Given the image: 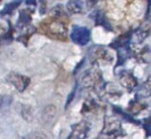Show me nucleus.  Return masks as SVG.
<instances>
[{
  "mask_svg": "<svg viewBox=\"0 0 151 139\" xmlns=\"http://www.w3.org/2000/svg\"><path fill=\"white\" fill-rule=\"evenodd\" d=\"M40 31L50 39L57 41H67L68 28L67 23L63 22L53 17L44 19L39 25Z\"/></svg>",
  "mask_w": 151,
  "mask_h": 139,
  "instance_id": "obj_1",
  "label": "nucleus"
},
{
  "mask_svg": "<svg viewBox=\"0 0 151 139\" xmlns=\"http://www.w3.org/2000/svg\"><path fill=\"white\" fill-rule=\"evenodd\" d=\"M70 39L78 46H86L91 40V31L87 27L74 26L70 32Z\"/></svg>",
  "mask_w": 151,
  "mask_h": 139,
  "instance_id": "obj_2",
  "label": "nucleus"
},
{
  "mask_svg": "<svg viewBox=\"0 0 151 139\" xmlns=\"http://www.w3.org/2000/svg\"><path fill=\"white\" fill-rule=\"evenodd\" d=\"M121 122L114 117H108L104 121L102 133L108 136H117L122 132Z\"/></svg>",
  "mask_w": 151,
  "mask_h": 139,
  "instance_id": "obj_3",
  "label": "nucleus"
},
{
  "mask_svg": "<svg viewBox=\"0 0 151 139\" xmlns=\"http://www.w3.org/2000/svg\"><path fill=\"white\" fill-rule=\"evenodd\" d=\"M7 81L13 85V87H15L19 92H24L29 85L30 79L25 75L12 72L7 76Z\"/></svg>",
  "mask_w": 151,
  "mask_h": 139,
  "instance_id": "obj_4",
  "label": "nucleus"
},
{
  "mask_svg": "<svg viewBox=\"0 0 151 139\" xmlns=\"http://www.w3.org/2000/svg\"><path fill=\"white\" fill-rule=\"evenodd\" d=\"M90 130H91V124L88 121L81 120L72 127L68 139H86Z\"/></svg>",
  "mask_w": 151,
  "mask_h": 139,
  "instance_id": "obj_5",
  "label": "nucleus"
},
{
  "mask_svg": "<svg viewBox=\"0 0 151 139\" xmlns=\"http://www.w3.org/2000/svg\"><path fill=\"white\" fill-rule=\"evenodd\" d=\"M102 80V76L99 69L97 67H93L89 69L86 74L82 78V83L86 87H96L100 84Z\"/></svg>",
  "mask_w": 151,
  "mask_h": 139,
  "instance_id": "obj_6",
  "label": "nucleus"
},
{
  "mask_svg": "<svg viewBox=\"0 0 151 139\" xmlns=\"http://www.w3.org/2000/svg\"><path fill=\"white\" fill-rule=\"evenodd\" d=\"M119 83L122 87L125 88L127 92H132L138 84V81H137L135 77L130 72L127 71H123L120 73Z\"/></svg>",
  "mask_w": 151,
  "mask_h": 139,
  "instance_id": "obj_7",
  "label": "nucleus"
},
{
  "mask_svg": "<svg viewBox=\"0 0 151 139\" xmlns=\"http://www.w3.org/2000/svg\"><path fill=\"white\" fill-rule=\"evenodd\" d=\"M33 13H34V9L26 8V9H21V11L19 12V16H18V20L16 24L17 28L21 30L23 28L30 26Z\"/></svg>",
  "mask_w": 151,
  "mask_h": 139,
  "instance_id": "obj_8",
  "label": "nucleus"
},
{
  "mask_svg": "<svg viewBox=\"0 0 151 139\" xmlns=\"http://www.w3.org/2000/svg\"><path fill=\"white\" fill-rule=\"evenodd\" d=\"M93 56L96 58L97 63H104V64H111L113 61V57L111 54V52L105 47L99 46L94 50Z\"/></svg>",
  "mask_w": 151,
  "mask_h": 139,
  "instance_id": "obj_9",
  "label": "nucleus"
},
{
  "mask_svg": "<svg viewBox=\"0 0 151 139\" xmlns=\"http://www.w3.org/2000/svg\"><path fill=\"white\" fill-rule=\"evenodd\" d=\"M57 117V108L55 105H47L42 113V119L45 124H52Z\"/></svg>",
  "mask_w": 151,
  "mask_h": 139,
  "instance_id": "obj_10",
  "label": "nucleus"
},
{
  "mask_svg": "<svg viewBox=\"0 0 151 139\" xmlns=\"http://www.w3.org/2000/svg\"><path fill=\"white\" fill-rule=\"evenodd\" d=\"M20 30H21V33H20V35L16 38V40L18 42H21L23 45L24 44L27 45L28 43V41H29V39L31 38V36L37 31L36 28L31 25L27 26L26 28H23Z\"/></svg>",
  "mask_w": 151,
  "mask_h": 139,
  "instance_id": "obj_11",
  "label": "nucleus"
},
{
  "mask_svg": "<svg viewBox=\"0 0 151 139\" xmlns=\"http://www.w3.org/2000/svg\"><path fill=\"white\" fill-rule=\"evenodd\" d=\"M49 13H50L49 14L50 17L56 18V19H58V20H60V21L65 22L67 24L69 22V18H68L67 13L65 12L63 8L61 6H60V5H58V6H56L55 8L52 9Z\"/></svg>",
  "mask_w": 151,
  "mask_h": 139,
  "instance_id": "obj_12",
  "label": "nucleus"
},
{
  "mask_svg": "<svg viewBox=\"0 0 151 139\" xmlns=\"http://www.w3.org/2000/svg\"><path fill=\"white\" fill-rule=\"evenodd\" d=\"M21 3H22V0H15V1H12L9 4H6L4 6L2 11H0V15L5 16V15H9V14H12L19 6H20Z\"/></svg>",
  "mask_w": 151,
  "mask_h": 139,
  "instance_id": "obj_13",
  "label": "nucleus"
},
{
  "mask_svg": "<svg viewBox=\"0 0 151 139\" xmlns=\"http://www.w3.org/2000/svg\"><path fill=\"white\" fill-rule=\"evenodd\" d=\"M66 8H67V11L72 14H80L83 12L81 3L72 1V0H68Z\"/></svg>",
  "mask_w": 151,
  "mask_h": 139,
  "instance_id": "obj_14",
  "label": "nucleus"
},
{
  "mask_svg": "<svg viewBox=\"0 0 151 139\" xmlns=\"http://www.w3.org/2000/svg\"><path fill=\"white\" fill-rule=\"evenodd\" d=\"M141 94L144 97H151V76H149L141 88Z\"/></svg>",
  "mask_w": 151,
  "mask_h": 139,
  "instance_id": "obj_15",
  "label": "nucleus"
},
{
  "mask_svg": "<svg viewBox=\"0 0 151 139\" xmlns=\"http://www.w3.org/2000/svg\"><path fill=\"white\" fill-rule=\"evenodd\" d=\"M145 109V105L141 102H132L130 104V107H129V110L132 114H139L141 111H143Z\"/></svg>",
  "mask_w": 151,
  "mask_h": 139,
  "instance_id": "obj_16",
  "label": "nucleus"
},
{
  "mask_svg": "<svg viewBox=\"0 0 151 139\" xmlns=\"http://www.w3.org/2000/svg\"><path fill=\"white\" fill-rule=\"evenodd\" d=\"M27 139H49V137L47 136L45 132L35 131V132H30L29 135H27Z\"/></svg>",
  "mask_w": 151,
  "mask_h": 139,
  "instance_id": "obj_17",
  "label": "nucleus"
},
{
  "mask_svg": "<svg viewBox=\"0 0 151 139\" xmlns=\"http://www.w3.org/2000/svg\"><path fill=\"white\" fill-rule=\"evenodd\" d=\"M97 2H98V0H86V6L88 9H92L96 6Z\"/></svg>",
  "mask_w": 151,
  "mask_h": 139,
  "instance_id": "obj_18",
  "label": "nucleus"
},
{
  "mask_svg": "<svg viewBox=\"0 0 151 139\" xmlns=\"http://www.w3.org/2000/svg\"><path fill=\"white\" fill-rule=\"evenodd\" d=\"M7 31H8L7 28L5 27L3 24H0V40H1L2 38H3V36L6 34Z\"/></svg>",
  "mask_w": 151,
  "mask_h": 139,
  "instance_id": "obj_19",
  "label": "nucleus"
},
{
  "mask_svg": "<svg viewBox=\"0 0 151 139\" xmlns=\"http://www.w3.org/2000/svg\"><path fill=\"white\" fill-rule=\"evenodd\" d=\"M40 5H41V6L39 7L40 8V12H41L42 14H44L45 12V9H46V7H45L46 6V2L45 1V0H41Z\"/></svg>",
  "mask_w": 151,
  "mask_h": 139,
  "instance_id": "obj_20",
  "label": "nucleus"
},
{
  "mask_svg": "<svg viewBox=\"0 0 151 139\" xmlns=\"http://www.w3.org/2000/svg\"><path fill=\"white\" fill-rule=\"evenodd\" d=\"M26 3L28 5V6H35L36 0H26Z\"/></svg>",
  "mask_w": 151,
  "mask_h": 139,
  "instance_id": "obj_21",
  "label": "nucleus"
},
{
  "mask_svg": "<svg viewBox=\"0 0 151 139\" xmlns=\"http://www.w3.org/2000/svg\"><path fill=\"white\" fill-rule=\"evenodd\" d=\"M72 1H76V2H79V3H81L82 0H72Z\"/></svg>",
  "mask_w": 151,
  "mask_h": 139,
  "instance_id": "obj_22",
  "label": "nucleus"
},
{
  "mask_svg": "<svg viewBox=\"0 0 151 139\" xmlns=\"http://www.w3.org/2000/svg\"><path fill=\"white\" fill-rule=\"evenodd\" d=\"M2 1H3V0H0V4H1V3H2Z\"/></svg>",
  "mask_w": 151,
  "mask_h": 139,
  "instance_id": "obj_23",
  "label": "nucleus"
}]
</instances>
